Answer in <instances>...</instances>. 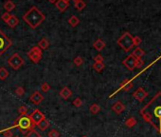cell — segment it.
<instances>
[{
	"instance_id": "6da1fadb",
	"label": "cell",
	"mask_w": 161,
	"mask_h": 137,
	"mask_svg": "<svg viewBox=\"0 0 161 137\" xmlns=\"http://www.w3.org/2000/svg\"><path fill=\"white\" fill-rule=\"evenodd\" d=\"M140 115L146 123L161 134V92H158L140 110Z\"/></svg>"
},
{
	"instance_id": "7a4b0ae2",
	"label": "cell",
	"mask_w": 161,
	"mask_h": 137,
	"mask_svg": "<svg viewBox=\"0 0 161 137\" xmlns=\"http://www.w3.org/2000/svg\"><path fill=\"white\" fill-rule=\"evenodd\" d=\"M22 19L31 29H36L45 21L46 16L36 6H33L22 16Z\"/></svg>"
},
{
	"instance_id": "3957f363",
	"label": "cell",
	"mask_w": 161,
	"mask_h": 137,
	"mask_svg": "<svg viewBox=\"0 0 161 137\" xmlns=\"http://www.w3.org/2000/svg\"><path fill=\"white\" fill-rule=\"evenodd\" d=\"M12 128H17L21 133L26 135L29 131L34 128V125L32 124L31 118H29V116L27 114V115H20L14 121V125L10 128V130Z\"/></svg>"
},
{
	"instance_id": "277c9868",
	"label": "cell",
	"mask_w": 161,
	"mask_h": 137,
	"mask_svg": "<svg viewBox=\"0 0 161 137\" xmlns=\"http://www.w3.org/2000/svg\"><path fill=\"white\" fill-rule=\"evenodd\" d=\"M117 43H118V45L120 46L124 51H127V53H128V51H130L131 50L133 49V47H134L132 34H131L130 32H124L118 39Z\"/></svg>"
},
{
	"instance_id": "5b68a950",
	"label": "cell",
	"mask_w": 161,
	"mask_h": 137,
	"mask_svg": "<svg viewBox=\"0 0 161 137\" xmlns=\"http://www.w3.org/2000/svg\"><path fill=\"white\" fill-rule=\"evenodd\" d=\"M7 63L10 67H11V68H14V71H17L24 65L25 61L19 55V53H14L9 59H8Z\"/></svg>"
},
{
	"instance_id": "8992f818",
	"label": "cell",
	"mask_w": 161,
	"mask_h": 137,
	"mask_svg": "<svg viewBox=\"0 0 161 137\" xmlns=\"http://www.w3.org/2000/svg\"><path fill=\"white\" fill-rule=\"evenodd\" d=\"M28 57L31 62H33L34 64H38L42 60V57H43L42 50L38 46H34L28 50Z\"/></svg>"
},
{
	"instance_id": "52a82bcc",
	"label": "cell",
	"mask_w": 161,
	"mask_h": 137,
	"mask_svg": "<svg viewBox=\"0 0 161 137\" xmlns=\"http://www.w3.org/2000/svg\"><path fill=\"white\" fill-rule=\"evenodd\" d=\"M12 45V42L8 37L5 33H4L1 30H0V56L9 50Z\"/></svg>"
},
{
	"instance_id": "ba28073f",
	"label": "cell",
	"mask_w": 161,
	"mask_h": 137,
	"mask_svg": "<svg viewBox=\"0 0 161 137\" xmlns=\"http://www.w3.org/2000/svg\"><path fill=\"white\" fill-rule=\"evenodd\" d=\"M28 116H29V118H31V122H32V124L34 126H37L38 124H39L42 121V120H43L44 118H46L45 117V114L42 112L41 110H38V109L33 110L32 112L28 115Z\"/></svg>"
},
{
	"instance_id": "9c48e42d",
	"label": "cell",
	"mask_w": 161,
	"mask_h": 137,
	"mask_svg": "<svg viewBox=\"0 0 161 137\" xmlns=\"http://www.w3.org/2000/svg\"><path fill=\"white\" fill-rule=\"evenodd\" d=\"M135 61H137V58H135L133 54H130L122 61V64H123L129 71H133L135 68Z\"/></svg>"
},
{
	"instance_id": "30bf717a",
	"label": "cell",
	"mask_w": 161,
	"mask_h": 137,
	"mask_svg": "<svg viewBox=\"0 0 161 137\" xmlns=\"http://www.w3.org/2000/svg\"><path fill=\"white\" fill-rule=\"evenodd\" d=\"M147 96H148V92L141 87H139L138 89H135V92H134L133 93V97H135L138 102L143 101Z\"/></svg>"
},
{
	"instance_id": "8fae6325",
	"label": "cell",
	"mask_w": 161,
	"mask_h": 137,
	"mask_svg": "<svg viewBox=\"0 0 161 137\" xmlns=\"http://www.w3.org/2000/svg\"><path fill=\"white\" fill-rule=\"evenodd\" d=\"M29 100H31L34 105H40L41 103L44 101V96L42 95V94L38 91H36L31 95V97H29Z\"/></svg>"
},
{
	"instance_id": "7c38bea8",
	"label": "cell",
	"mask_w": 161,
	"mask_h": 137,
	"mask_svg": "<svg viewBox=\"0 0 161 137\" xmlns=\"http://www.w3.org/2000/svg\"><path fill=\"white\" fill-rule=\"evenodd\" d=\"M55 6L59 10V12H66L69 7V1L68 0H57L55 3Z\"/></svg>"
},
{
	"instance_id": "4fadbf2b",
	"label": "cell",
	"mask_w": 161,
	"mask_h": 137,
	"mask_svg": "<svg viewBox=\"0 0 161 137\" xmlns=\"http://www.w3.org/2000/svg\"><path fill=\"white\" fill-rule=\"evenodd\" d=\"M124 110H125V106L123 103L120 101H117L115 104L112 106V110L115 111L117 114H120L122 111H124Z\"/></svg>"
},
{
	"instance_id": "5bb4252c",
	"label": "cell",
	"mask_w": 161,
	"mask_h": 137,
	"mask_svg": "<svg viewBox=\"0 0 161 137\" xmlns=\"http://www.w3.org/2000/svg\"><path fill=\"white\" fill-rule=\"evenodd\" d=\"M59 95H60L63 99L67 100L72 96V92L68 87H63L60 91V92H59Z\"/></svg>"
},
{
	"instance_id": "9a60e30c",
	"label": "cell",
	"mask_w": 161,
	"mask_h": 137,
	"mask_svg": "<svg viewBox=\"0 0 161 137\" xmlns=\"http://www.w3.org/2000/svg\"><path fill=\"white\" fill-rule=\"evenodd\" d=\"M6 23H7V25L9 26L10 28L14 29V28H15L16 26L19 24V19H18V17L16 16V15L11 14V17L9 18V20H8Z\"/></svg>"
},
{
	"instance_id": "2e32d148",
	"label": "cell",
	"mask_w": 161,
	"mask_h": 137,
	"mask_svg": "<svg viewBox=\"0 0 161 137\" xmlns=\"http://www.w3.org/2000/svg\"><path fill=\"white\" fill-rule=\"evenodd\" d=\"M132 88H133L132 80L125 79L123 82H121L120 87V89H118V91H120V89H123V91H125V92H129Z\"/></svg>"
},
{
	"instance_id": "e0dca14e",
	"label": "cell",
	"mask_w": 161,
	"mask_h": 137,
	"mask_svg": "<svg viewBox=\"0 0 161 137\" xmlns=\"http://www.w3.org/2000/svg\"><path fill=\"white\" fill-rule=\"evenodd\" d=\"M105 46H106V44H105V42L103 39H101V38H98V39H97L94 42V44H93V47H94V49L97 50L98 51L103 50L105 48Z\"/></svg>"
},
{
	"instance_id": "ac0fdd59",
	"label": "cell",
	"mask_w": 161,
	"mask_h": 137,
	"mask_svg": "<svg viewBox=\"0 0 161 137\" xmlns=\"http://www.w3.org/2000/svg\"><path fill=\"white\" fill-rule=\"evenodd\" d=\"M4 9H5L7 12H11L15 9V4L11 0H8V1L4 3Z\"/></svg>"
},
{
	"instance_id": "d6986e66",
	"label": "cell",
	"mask_w": 161,
	"mask_h": 137,
	"mask_svg": "<svg viewBox=\"0 0 161 137\" xmlns=\"http://www.w3.org/2000/svg\"><path fill=\"white\" fill-rule=\"evenodd\" d=\"M38 128H39V130H41V131H46V128H48L49 126H50V124H49V121L46 118H44L43 120H42V121L38 124Z\"/></svg>"
},
{
	"instance_id": "ffe728a7",
	"label": "cell",
	"mask_w": 161,
	"mask_h": 137,
	"mask_svg": "<svg viewBox=\"0 0 161 137\" xmlns=\"http://www.w3.org/2000/svg\"><path fill=\"white\" fill-rule=\"evenodd\" d=\"M38 47L41 49V50H46V49H48V47H49V42L48 40L46 39V38H42V39L38 42Z\"/></svg>"
},
{
	"instance_id": "44dd1931",
	"label": "cell",
	"mask_w": 161,
	"mask_h": 137,
	"mask_svg": "<svg viewBox=\"0 0 161 137\" xmlns=\"http://www.w3.org/2000/svg\"><path fill=\"white\" fill-rule=\"evenodd\" d=\"M74 7L77 11H83L84 8L86 7V3L83 1V0H77V1L74 2Z\"/></svg>"
},
{
	"instance_id": "7402d4cb",
	"label": "cell",
	"mask_w": 161,
	"mask_h": 137,
	"mask_svg": "<svg viewBox=\"0 0 161 137\" xmlns=\"http://www.w3.org/2000/svg\"><path fill=\"white\" fill-rule=\"evenodd\" d=\"M68 23H69V25L71 26V27L75 28V27H77V26L79 25L80 19L76 15H71V17L68 19Z\"/></svg>"
},
{
	"instance_id": "603a6c76",
	"label": "cell",
	"mask_w": 161,
	"mask_h": 137,
	"mask_svg": "<svg viewBox=\"0 0 161 137\" xmlns=\"http://www.w3.org/2000/svg\"><path fill=\"white\" fill-rule=\"evenodd\" d=\"M132 54L135 58H141L143 55L145 54V51H144L141 48H139V47H137V49H135Z\"/></svg>"
},
{
	"instance_id": "cb8c5ba5",
	"label": "cell",
	"mask_w": 161,
	"mask_h": 137,
	"mask_svg": "<svg viewBox=\"0 0 161 137\" xmlns=\"http://www.w3.org/2000/svg\"><path fill=\"white\" fill-rule=\"evenodd\" d=\"M9 71L6 68L1 67L0 68V80H6L7 77L9 76Z\"/></svg>"
},
{
	"instance_id": "d4e9b609",
	"label": "cell",
	"mask_w": 161,
	"mask_h": 137,
	"mask_svg": "<svg viewBox=\"0 0 161 137\" xmlns=\"http://www.w3.org/2000/svg\"><path fill=\"white\" fill-rule=\"evenodd\" d=\"M89 111L92 113V114H97L98 112L100 111V106L98 105V104H92L90 107H89Z\"/></svg>"
},
{
	"instance_id": "484cf974",
	"label": "cell",
	"mask_w": 161,
	"mask_h": 137,
	"mask_svg": "<svg viewBox=\"0 0 161 137\" xmlns=\"http://www.w3.org/2000/svg\"><path fill=\"white\" fill-rule=\"evenodd\" d=\"M92 68H94L97 72H101L104 70L105 65H104V63H94V65L92 66Z\"/></svg>"
},
{
	"instance_id": "4316f807",
	"label": "cell",
	"mask_w": 161,
	"mask_h": 137,
	"mask_svg": "<svg viewBox=\"0 0 161 137\" xmlns=\"http://www.w3.org/2000/svg\"><path fill=\"white\" fill-rule=\"evenodd\" d=\"M135 125H137V120L134 117H130L125 121V126L128 128H133Z\"/></svg>"
},
{
	"instance_id": "83f0119b",
	"label": "cell",
	"mask_w": 161,
	"mask_h": 137,
	"mask_svg": "<svg viewBox=\"0 0 161 137\" xmlns=\"http://www.w3.org/2000/svg\"><path fill=\"white\" fill-rule=\"evenodd\" d=\"M25 137H42L40 134H39V132H38L36 130H31V131H29L28 133L25 135Z\"/></svg>"
},
{
	"instance_id": "f1b7e54d",
	"label": "cell",
	"mask_w": 161,
	"mask_h": 137,
	"mask_svg": "<svg viewBox=\"0 0 161 137\" xmlns=\"http://www.w3.org/2000/svg\"><path fill=\"white\" fill-rule=\"evenodd\" d=\"M0 133H3V135L5 136V137H14V133H12V132L11 131L10 128L0 131Z\"/></svg>"
},
{
	"instance_id": "f546056e",
	"label": "cell",
	"mask_w": 161,
	"mask_h": 137,
	"mask_svg": "<svg viewBox=\"0 0 161 137\" xmlns=\"http://www.w3.org/2000/svg\"><path fill=\"white\" fill-rule=\"evenodd\" d=\"M73 62H74V64L77 67H80V66H82L83 64V58L80 57V56H77L76 58H74Z\"/></svg>"
},
{
	"instance_id": "4dcf8cb0",
	"label": "cell",
	"mask_w": 161,
	"mask_h": 137,
	"mask_svg": "<svg viewBox=\"0 0 161 137\" xmlns=\"http://www.w3.org/2000/svg\"><path fill=\"white\" fill-rule=\"evenodd\" d=\"M72 104H73V106L76 107V108H80V107L83 105V101H82V99H80V97H77L76 99L73 100Z\"/></svg>"
},
{
	"instance_id": "1f68e13d",
	"label": "cell",
	"mask_w": 161,
	"mask_h": 137,
	"mask_svg": "<svg viewBox=\"0 0 161 137\" xmlns=\"http://www.w3.org/2000/svg\"><path fill=\"white\" fill-rule=\"evenodd\" d=\"M51 89V87H50V85L48 83H43L41 85V89H42V92H48L49 89Z\"/></svg>"
},
{
	"instance_id": "d6a6232c",
	"label": "cell",
	"mask_w": 161,
	"mask_h": 137,
	"mask_svg": "<svg viewBox=\"0 0 161 137\" xmlns=\"http://www.w3.org/2000/svg\"><path fill=\"white\" fill-rule=\"evenodd\" d=\"M14 92L17 96H22V95H24V93H25V89L23 87H18V88L15 89Z\"/></svg>"
},
{
	"instance_id": "836d02e7",
	"label": "cell",
	"mask_w": 161,
	"mask_h": 137,
	"mask_svg": "<svg viewBox=\"0 0 161 137\" xmlns=\"http://www.w3.org/2000/svg\"><path fill=\"white\" fill-rule=\"evenodd\" d=\"M18 111L20 115H27L28 114V108L26 106H20L19 109H18Z\"/></svg>"
},
{
	"instance_id": "e575fe53",
	"label": "cell",
	"mask_w": 161,
	"mask_h": 137,
	"mask_svg": "<svg viewBox=\"0 0 161 137\" xmlns=\"http://www.w3.org/2000/svg\"><path fill=\"white\" fill-rule=\"evenodd\" d=\"M60 132L56 130H51L48 133V137H60Z\"/></svg>"
},
{
	"instance_id": "d590c367",
	"label": "cell",
	"mask_w": 161,
	"mask_h": 137,
	"mask_svg": "<svg viewBox=\"0 0 161 137\" xmlns=\"http://www.w3.org/2000/svg\"><path fill=\"white\" fill-rule=\"evenodd\" d=\"M94 61H95V63H103V61H104V58H103V56L101 54H97L96 56L94 57Z\"/></svg>"
},
{
	"instance_id": "8d00e7d4",
	"label": "cell",
	"mask_w": 161,
	"mask_h": 137,
	"mask_svg": "<svg viewBox=\"0 0 161 137\" xmlns=\"http://www.w3.org/2000/svg\"><path fill=\"white\" fill-rule=\"evenodd\" d=\"M133 42H134V46L138 47L141 43V38L139 36H135V37H133Z\"/></svg>"
},
{
	"instance_id": "74e56055",
	"label": "cell",
	"mask_w": 161,
	"mask_h": 137,
	"mask_svg": "<svg viewBox=\"0 0 161 137\" xmlns=\"http://www.w3.org/2000/svg\"><path fill=\"white\" fill-rule=\"evenodd\" d=\"M11 14H10V12H4V14L1 15V19L3 20V21H5V22H7L8 20H9V18L11 17Z\"/></svg>"
},
{
	"instance_id": "f35d334b",
	"label": "cell",
	"mask_w": 161,
	"mask_h": 137,
	"mask_svg": "<svg viewBox=\"0 0 161 137\" xmlns=\"http://www.w3.org/2000/svg\"><path fill=\"white\" fill-rule=\"evenodd\" d=\"M143 60L141 58H137V61H135V68H141L143 66Z\"/></svg>"
},
{
	"instance_id": "ab89813d",
	"label": "cell",
	"mask_w": 161,
	"mask_h": 137,
	"mask_svg": "<svg viewBox=\"0 0 161 137\" xmlns=\"http://www.w3.org/2000/svg\"><path fill=\"white\" fill-rule=\"evenodd\" d=\"M48 1H49L50 3H52V4H55V3H56L57 0H48Z\"/></svg>"
},
{
	"instance_id": "60d3db41",
	"label": "cell",
	"mask_w": 161,
	"mask_h": 137,
	"mask_svg": "<svg viewBox=\"0 0 161 137\" xmlns=\"http://www.w3.org/2000/svg\"><path fill=\"white\" fill-rule=\"evenodd\" d=\"M73 1H74V2H75V1H77V0H73Z\"/></svg>"
},
{
	"instance_id": "b9f144b4",
	"label": "cell",
	"mask_w": 161,
	"mask_h": 137,
	"mask_svg": "<svg viewBox=\"0 0 161 137\" xmlns=\"http://www.w3.org/2000/svg\"><path fill=\"white\" fill-rule=\"evenodd\" d=\"M82 137H87V136H82Z\"/></svg>"
},
{
	"instance_id": "7bdbcfd3",
	"label": "cell",
	"mask_w": 161,
	"mask_h": 137,
	"mask_svg": "<svg viewBox=\"0 0 161 137\" xmlns=\"http://www.w3.org/2000/svg\"><path fill=\"white\" fill-rule=\"evenodd\" d=\"M15 137H18V136H15Z\"/></svg>"
}]
</instances>
